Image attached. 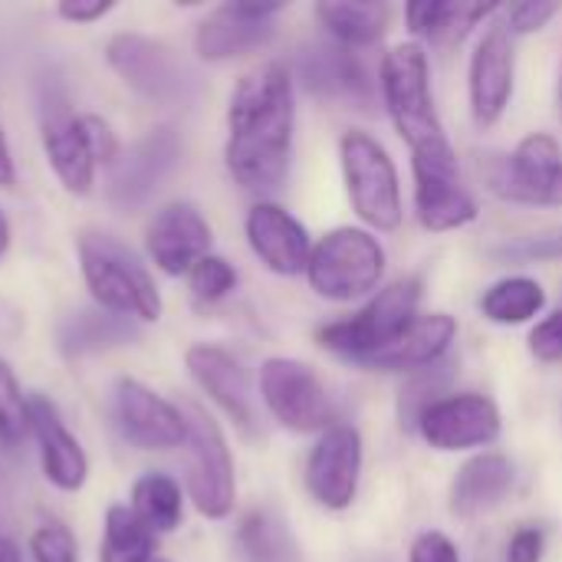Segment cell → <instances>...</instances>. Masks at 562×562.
Segmentation results:
<instances>
[{
  "label": "cell",
  "mask_w": 562,
  "mask_h": 562,
  "mask_svg": "<svg viewBox=\"0 0 562 562\" xmlns=\"http://www.w3.org/2000/svg\"><path fill=\"white\" fill-rule=\"evenodd\" d=\"M30 422H33L30 435L36 438L43 477L63 494L82 491L89 481V458L79 438L66 428L56 402L46 395H30Z\"/></svg>",
  "instance_id": "cell-20"
},
{
  "label": "cell",
  "mask_w": 562,
  "mask_h": 562,
  "mask_svg": "<svg viewBox=\"0 0 562 562\" xmlns=\"http://www.w3.org/2000/svg\"><path fill=\"white\" fill-rule=\"evenodd\" d=\"M494 7L491 3H445V0H418L405 7L408 26L415 36L431 43H461Z\"/></svg>",
  "instance_id": "cell-26"
},
{
  "label": "cell",
  "mask_w": 562,
  "mask_h": 562,
  "mask_svg": "<svg viewBox=\"0 0 562 562\" xmlns=\"http://www.w3.org/2000/svg\"><path fill=\"white\" fill-rule=\"evenodd\" d=\"M132 514L155 533H175L184 520V494L181 484L165 471H148L132 484Z\"/></svg>",
  "instance_id": "cell-27"
},
{
  "label": "cell",
  "mask_w": 562,
  "mask_h": 562,
  "mask_svg": "<svg viewBox=\"0 0 562 562\" xmlns=\"http://www.w3.org/2000/svg\"><path fill=\"white\" fill-rule=\"evenodd\" d=\"M471 115L481 128L501 122L514 95V40L507 26H491L471 56Z\"/></svg>",
  "instance_id": "cell-22"
},
{
  "label": "cell",
  "mask_w": 562,
  "mask_h": 562,
  "mask_svg": "<svg viewBox=\"0 0 562 562\" xmlns=\"http://www.w3.org/2000/svg\"><path fill=\"white\" fill-rule=\"evenodd\" d=\"M501 257H517V260H540V257H557L562 254V237H537L527 244H507L497 250Z\"/></svg>",
  "instance_id": "cell-43"
},
{
  "label": "cell",
  "mask_w": 562,
  "mask_h": 562,
  "mask_svg": "<svg viewBox=\"0 0 562 562\" xmlns=\"http://www.w3.org/2000/svg\"><path fill=\"white\" fill-rule=\"evenodd\" d=\"M178 161L181 138L171 125L145 132L132 145H122L119 158L105 168V201L122 214L145 207L155 191L171 178Z\"/></svg>",
  "instance_id": "cell-8"
},
{
  "label": "cell",
  "mask_w": 562,
  "mask_h": 562,
  "mask_svg": "<svg viewBox=\"0 0 562 562\" xmlns=\"http://www.w3.org/2000/svg\"><path fill=\"white\" fill-rule=\"evenodd\" d=\"M0 188L3 191H13L16 188V165H13V155H10L7 135H3V125H0Z\"/></svg>",
  "instance_id": "cell-44"
},
{
  "label": "cell",
  "mask_w": 562,
  "mask_h": 562,
  "mask_svg": "<svg viewBox=\"0 0 562 562\" xmlns=\"http://www.w3.org/2000/svg\"><path fill=\"white\" fill-rule=\"evenodd\" d=\"M362 474V438L352 425H333L323 431L306 461V491L326 510L352 507Z\"/></svg>",
  "instance_id": "cell-17"
},
{
  "label": "cell",
  "mask_w": 562,
  "mask_h": 562,
  "mask_svg": "<svg viewBox=\"0 0 562 562\" xmlns=\"http://www.w3.org/2000/svg\"><path fill=\"white\" fill-rule=\"evenodd\" d=\"M155 562H168V560H155Z\"/></svg>",
  "instance_id": "cell-49"
},
{
  "label": "cell",
  "mask_w": 562,
  "mask_h": 562,
  "mask_svg": "<svg viewBox=\"0 0 562 562\" xmlns=\"http://www.w3.org/2000/svg\"><path fill=\"white\" fill-rule=\"evenodd\" d=\"M514 491V464L504 454L471 458L451 484V514L458 520H474Z\"/></svg>",
  "instance_id": "cell-24"
},
{
  "label": "cell",
  "mask_w": 562,
  "mask_h": 562,
  "mask_svg": "<svg viewBox=\"0 0 562 562\" xmlns=\"http://www.w3.org/2000/svg\"><path fill=\"white\" fill-rule=\"evenodd\" d=\"M415 214L425 231L445 234L471 224L477 217V201L461 175H422L415 178Z\"/></svg>",
  "instance_id": "cell-25"
},
{
  "label": "cell",
  "mask_w": 562,
  "mask_h": 562,
  "mask_svg": "<svg viewBox=\"0 0 562 562\" xmlns=\"http://www.w3.org/2000/svg\"><path fill=\"white\" fill-rule=\"evenodd\" d=\"M188 418V497L194 510L207 520L231 517L237 504V477H234V458L227 448V438L214 415H207L201 405H184Z\"/></svg>",
  "instance_id": "cell-7"
},
{
  "label": "cell",
  "mask_w": 562,
  "mask_h": 562,
  "mask_svg": "<svg viewBox=\"0 0 562 562\" xmlns=\"http://www.w3.org/2000/svg\"><path fill=\"white\" fill-rule=\"evenodd\" d=\"M211 244L214 231L191 201H168L145 227L148 260L165 277H188L211 254Z\"/></svg>",
  "instance_id": "cell-16"
},
{
  "label": "cell",
  "mask_w": 562,
  "mask_h": 562,
  "mask_svg": "<svg viewBox=\"0 0 562 562\" xmlns=\"http://www.w3.org/2000/svg\"><path fill=\"white\" fill-rule=\"evenodd\" d=\"M135 336L132 319L112 316L105 310H86V313H72L63 329H59V346L66 356H89V352H102L112 346H122Z\"/></svg>",
  "instance_id": "cell-30"
},
{
  "label": "cell",
  "mask_w": 562,
  "mask_h": 562,
  "mask_svg": "<svg viewBox=\"0 0 562 562\" xmlns=\"http://www.w3.org/2000/svg\"><path fill=\"white\" fill-rule=\"evenodd\" d=\"M82 128H86V138H89V148H92L95 161L109 168L122 151V142H119L115 128L102 115H92V112H82Z\"/></svg>",
  "instance_id": "cell-37"
},
{
  "label": "cell",
  "mask_w": 562,
  "mask_h": 562,
  "mask_svg": "<svg viewBox=\"0 0 562 562\" xmlns=\"http://www.w3.org/2000/svg\"><path fill=\"white\" fill-rule=\"evenodd\" d=\"M296 79L310 95L342 102V105H352L362 112H372L375 99H379V89H375L366 63L339 43L303 46L296 53Z\"/></svg>",
  "instance_id": "cell-14"
},
{
  "label": "cell",
  "mask_w": 562,
  "mask_h": 562,
  "mask_svg": "<svg viewBox=\"0 0 562 562\" xmlns=\"http://www.w3.org/2000/svg\"><path fill=\"white\" fill-rule=\"evenodd\" d=\"M296 99L283 63H260L244 72L227 105L224 161L231 178L257 198L283 188L293 158Z\"/></svg>",
  "instance_id": "cell-1"
},
{
  "label": "cell",
  "mask_w": 562,
  "mask_h": 562,
  "mask_svg": "<svg viewBox=\"0 0 562 562\" xmlns=\"http://www.w3.org/2000/svg\"><path fill=\"white\" fill-rule=\"evenodd\" d=\"M418 435L438 451L484 448L501 438V412L487 395H448L422 415Z\"/></svg>",
  "instance_id": "cell-18"
},
{
  "label": "cell",
  "mask_w": 562,
  "mask_h": 562,
  "mask_svg": "<svg viewBox=\"0 0 562 562\" xmlns=\"http://www.w3.org/2000/svg\"><path fill=\"white\" fill-rule=\"evenodd\" d=\"M33 431L30 422V398L23 395V385L13 372V366L0 356V445L20 448Z\"/></svg>",
  "instance_id": "cell-33"
},
{
  "label": "cell",
  "mask_w": 562,
  "mask_h": 562,
  "mask_svg": "<svg viewBox=\"0 0 562 562\" xmlns=\"http://www.w3.org/2000/svg\"><path fill=\"white\" fill-rule=\"evenodd\" d=\"M155 533L132 514L128 504H112L102 520L99 562H155Z\"/></svg>",
  "instance_id": "cell-31"
},
{
  "label": "cell",
  "mask_w": 562,
  "mask_h": 562,
  "mask_svg": "<svg viewBox=\"0 0 562 562\" xmlns=\"http://www.w3.org/2000/svg\"><path fill=\"white\" fill-rule=\"evenodd\" d=\"M557 105H560V115H562V72H560V89H557Z\"/></svg>",
  "instance_id": "cell-48"
},
{
  "label": "cell",
  "mask_w": 562,
  "mask_h": 562,
  "mask_svg": "<svg viewBox=\"0 0 562 562\" xmlns=\"http://www.w3.org/2000/svg\"><path fill=\"white\" fill-rule=\"evenodd\" d=\"M283 3H221L194 30V53L204 63H227L267 46L277 36Z\"/></svg>",
  "instance_id": "cell-15"
},
{
  "label": "cell",
  "mask_w": 562,
  "mask_h": 562,
  "mask_svg": "<svg viewBox=\"0 0 562 562\" xmlns=\"http://www.w3.org/2000/svg\"><path fill=\"white\" fill-rule=\"evenodd\" d=\"M115 428L138 451H175L188 441L184 408L138 379H119L112 395Z\"/></svg>",
  "instance_id": "cell-13"
},
{
  "label": "cell",
  "mask_w": 562,
  "mask_h": 562,
  "mask_svg": "<svg viewBox=\"0 0 562 562\" xmlns=\"http://www.w3.org/2000/svg\"><path fill=\"white\" fill-rule=\"evenodd\" d=\"M30 557L33 562H79L76 533L63 520L49 517L30 533Z\"/></svg>",
  "instance_id": "cell-36"
},
{
  "label": "cell",
  "mask_w": 562,
  "mask_h": 562,
  "mask_svg": "<svg viewBox=\"0 0 562 562\" xmlns=\"http://www.w3.org/2000/svg\"><path fill=\"white\" fill-rule=\"evenodd\" d=\"M481 175L487 188L517 204H550L562 175L560 142L547 132L527 135L517 151L507 155H487L481 161Z\"/></svg>",
  "instance_id": "cell-9"
},
{
  "label": "cell",
  "mask_w": 562,
  "mask_h": 562,
  "mask_svg": "<svg viewBox=\"0 0 562 562\" xmlns=\"http://www.w3.org/2000/svg\"><path fill=\"white\" fill-rule=\"evenodd\" d=\"M237 550L244 562H303L290 527L273 510H254L237 527Z\"/></svg>",
  "instance_id": "cell-29"
},
{
  "label": "cell",
  "mask_w": 562,
  "mask_h": 562,
  "mask_svg": "<svg viewBox=\"0 0 562 562\" xmlns=\"http://www.w3.org/2000/svg\"><path fill=\"white\" fill-rule=\"evenodd\" d=\"M339 158L352 211L375 231H398L405 207L398 171L389 151L369 132H346L339 142Z\"/></svg>",
  "instance_id": "cell-6"
},
{
  "label": "cell",
  "mask_w": 562,
  "mask_h": 562,
  "mask_svg": "<svg viewBox=\"0 0 562 562\" xmlns=\"http://www.w3.org/2000/svg\"><path fill=\"white\" fill-rule=\"evenodd\" d=\"M385 277V250L362 227L329 231L310 254L306 280L316 296L333 303H352L372 293Z\"/></svg>",
  "instance_id": "cell-5"
},
{
  "label": "cell",
  "mask_w": 562,
  "mask_h": 562,
  "mask_svg": "<svg viewBox=\"0 0 562 562\" xmlns=\"http://www.w3.org/2000/svg\"><path fill=\"white\" fill-rule=\"evenodd\" d=\"M188 286H191V296L204 306L211 303H221L224 296L234 293L237 286V270L231 267V260L217 257V254H207L191 273H188Z\"/></svg>",
  "instance_id": "cell-35"
},
{
  "label": "cell",
  "mask_w": 562,
  "mask_h": 562,
  "mask_svg": "<svg viewBox=\"0 0 562 562\" xmlns=\"http://www.w3.org/2000/svg\"><path fill=\"white\" fill-rule=\"evenodd\" d=\"M76 257L86 280L89 296L99 310L132 319V323H158L161 319V290L148 267L138 260L132 247L105 231H82L76 237Z\"/></svg>",
  "instance_id": "cell-3"
},
{
  "label": "cell",
  "mask_w": 562,
  "mask_h": 562,
  "mask_svg": "<svg viewBox=\"0 0 562 562\" xmlns=\"http://www.w3.org/2000/svg\"><path fill=\"white\" fill-rule=\"evenodd\" d=\"M547 306V293L537 280L530 277H510V280H501L494 283L484 300H481V310L491 323H501V326H524L530 323L533 316H540V310Z\"/></svg>",
  "instance_id": "cell-32"
},
{
  "label": "cell",
  "mask_w": 562,
  "mask_h": 562,
  "mask_svg": "<svg viewBox=\"0 0 562 562\" xmlns=\"http://www.w3.org/2000/svg\"><path fill=\"white\" fill-rule=\"evenodd\" d=\"M560 13V3H547V0H524V3H514L507 20H510V33H537L543 30L553 16Z\"/></svg>",
  "instance_id": "cell-38"
},
{
  "label": "cell",
  "mask_w": 562,
  "mask_h": 562,
  "mask_svg": "<svg viewBox=\"0 0 562 562\" xmlns=\"http://www.w3.org/2000/svg\"><path fill=\"white\" fill-rule=\"evenodd\" d=\"M408 562H461V557H458V547L445 533L428 530V533H418L415 537Z\"/></svg>",
  "instance_id": "cell-40"
},
{
  "label": "cell",
  "mask_w": 562,
  "mask_h": 562,
  "mask_svg": "<svg viewBox=\"0 0 562 562\" xmlns=\"http://www.w3.org/2000/svg\"><path fill=\"white\" fill-rule=\"evenodd\" d=\"M10 237H13V227H10V217H7L3 207H0V260H3V254H7V247H10Z\"/></svg>",
  "instance_id": "cell-46"
},
{
  "label": "cell",
  "mask_w": 562,
  "mask_h": 562,
  "mask_svg": "<svg viewBox=\"0 0 562 562\" xmlns=\"http://www.w3.org/2000/svg\"><path fill=\"white\" fill-rule=\"evenodd\" d=\"M458 336V323L448 313H431V316H418L405 336L389 346L382 356H375L369 362V369H385V372H422L431 369L445 359V352L451 349Z\"/></svg>",
  "instance_id": "cell-23"
},
{
  "label": "cell",
  "mask_w": 562,
  "mask_h": 562,
  "mask_svg": "<svg viewBox=\"0 0 562 562\" xmlns=\"http://www.w3.org/2000/svg\"><path fill=\"white\" fill-rule=\"evenodd\" d=\"M247 244L260 257V263L277 277H296L310 267V234L306 227L280 204L257 201L247 211Z\"/></svg>",
  "instance_id": "cell-21"
},
{
  "label": "cell",
  "mask_w": 562,
  "mask_h": 562,
  "mask_svg": "<svg viewBox=\"0 0 562 562\" xmlns=\"http://www.w3.org/2000/svg\"><path fill=\"white\" fill-rule=\"evenodd\" d=\"M550 207H562V175H560V184H557V191H553V198H550Z\"/></svg>",
  "instance_id": "cell-47"
},
{
  "label": "cell",
  "mask_w": 562,
  "mask_h": 562,
  "mask_svg": "<svg viewBox=\"0 0 562 562\" xmlns=\"http://www.w3.org/2000/svg\"><path fill=\"white\" fill-rule=\"evenodd\" d=\"M316 16L339 46L362 49V46H372L382 40L385 23H389V7L385 3L326 0V3H316Z\"/></svg>",
  "instance_id": "cell-28"
},
{
  "label": "cell",
  "mask_w": 562,
  "mask_h": 562,
  "mask_svg": "<svg viewBox=\"0 0 562 562\" xmlns=\"http://www.w3.org/2000/svg\"><path fill=\"white\" fill-rule=\"evenodd\" d=\"M260 395L270 415L296 435L333 428V405L323 382L296 359H267L260 366Z\"/></svg>",
  "instance_id": "cell-10"
},
{
  "label": "cell",
  "mask_w": 562,
  "mask_h": 562,
  "mask_svg": "<svg viewBox=\"0 0 562 562\" xmlns=\"http://www.w3.org/2000/svg\"><path fill=\"white\" fill-rule=\"evenodd\" d=\"M40 142H43V155H46L53 175L59 178V184L76 198L92 194L99 161H95V155L89 148L82 115L69 109V102H66V95L59 89L43 92Z\"/></svg>",
  "instance_id": "cell-12"
},
{
  "label": "cell",
  "mask_w": 562,
  "mask_h": 562,
  "mask_svg": "<svg viewBox=\"0 0 562 562\" xmlns=\"http://www.w3.org/2000/svg\"><path fill=\"white\" fill-rule=\"evenodd\" d=\"M184 366L194 379V385L244 431L257 435V412H254V395H250V379L247 369L234 359V352L198 342L184 352Z\"/></svg>",
  "instance_id": "cell-19"
},
{
  "label": "cell",
  "mask_w": 562,
  "mask_h": 562,
  "mask_svg": "<svg viewBox=\"0 0 562 562\" xmlns=\"http://www.w3.org/2000/svg\"><path fill=\"white\" fill-rule=\"evenodd\" d=\"M382 99L385 109L412 148V171H454L458 155L445 135L435 109L428 53L418 43H398L382 59Z\"/></svg>",
  "instance_id": "cell-2"
},
{
  "label": "cell",
  "mask_w": 562,
  "mask_h": 562,
  "mask_svg": "<svg viewBox=\"0 0 562 562\" xmlns=\"http://www.w3.org/2000/svg\"><path fill=\"white\" fill-rule=\"evenodd\" d=\"M530 352L540 362H560L562 359V310L547 316L533 333H530Z\"/></svg>",
  "instance_id": "cell-39"
},
{
  "label": "cell",
  "mask_w": 562,
  "mask_h": 562,
  "mask_svg": "<svg viewBox=\"0 0 562 562\" xmlns=\"http://www.w3.org/2000/svg\"><path fill=\"white\" fill-rule=\"evenodd\" d=\"M0 562H23V553H20L16 543L7 540V537H0Z\"/></svg>",
  "instance_id": "cell-45"
},
{
  "label": "cell",
  "mask_w": 562,
  "mask_h": 562,
  "mask_svg": "<svg viewBox=\"0 0 562 562\" xmlns=\"http://www.w3.org/2000/svg\"><path fill=\"white\" fill-rule=\"evenodd\" d=\"M448 382H451V369H445L441 362L431 366V369H422V372L402 389V398H398V418H402V425H405V428H418L422 415H425L435 402H441L438 395L445 392Z\"/></svg>",
  "instance_id": "cell-34"
},
{
  "label": "cell",
  "mask_w": 562,
  "mask_h": 562,
  "mask_svg": "<svg viewBox=\"0 0 562 562\" xmlns=\"http://www.w3.org/2000/svg\"><path fill=\"white\" fill-rule=\"evenodd\" d=\"M112 10H115L112 0H63V3H56V16L66 20V23H76V26L99 23Z\"/></svg>",
  "instance_id": "cell-41"
},
{
  "label": "cell",
  "mask_w": 562,
  "mask_h": 562,
  "mask_svg": "<svg viewBox=\"0 0 562 562\" xmlns=\"http://www.w3.org/2000/svg\"><path fill=\"white\" fill-rule=\"evenodd\" d=\"M543 560V530L524 527L514 533L507 547V562H540Z\"/></svg>",
  "instance_id": "cell-42"
},
{
  "label": "cell",
  "mask_w": 562,
  "mask_h": 562,
  "mask_svg": "<svg viewBox=\"0 0 562 562\" xmlns=\"http://www.w3.org/2000/svg\"><path fill=\"white\" fill-rule=\"evenodd\" d=\"M418 300H422V283L415 277L395 280L375 300H369V306H362L356 316L323 326L316 339L323 349L349 362L369 366L375 356L395 346L405 336V329L418 319Z\"/></svg>",
  "instance_id": "cell-4"
},
{
  "label": "cell",
  "mask_w": 562,
  "mask_h": 562,
  "mask_svg": "<svg viewBox=\"0 0 562 562\" xmlns=\"http://www.w3.org/2000/svg\"><path fill=\"white\" fill-rule=\"evenodd\" d=\"M105 63L112 66V72L142 99L148 102H178L184 92V69L175 59L171 46L135 33V30H122L112 33L105 43Z\"/></svg>",
  "instance_id": "cell-11"
}]
</instances>
